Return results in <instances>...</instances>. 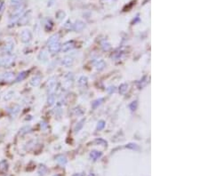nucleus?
Masks as SVG:
<instances>
[{
    "label": "nucleus",
    "instance_id": "1",
    "mask_svg": "<svg viewBox=\"0 0 200 176\" xmlns=\"http://www.w3.org/2000/svg\"><path fill=\"white\" fill-rule=\"evenodd\" d=\"M8 170V164L5 160L0 162V173H5Z\"/></svg>",
    "mask_w": 200,
    "mask_h": 176
},
{
    "label": "nucleus",
    "instance_id": "2",
    "mask_svg": "<svg viewBox=\"0 0 200 176\" xmlns=\"http://www.w3.org/2000/svg\"><path fill=\"white\" fill-rule=\"evenodd\" d=\"M91 157L93 158V160H96L99 157H101V154L98 153L97 151H93V152L91 153Z\"/></svg>",
    "mask_w": 200,
    "mask_h": 176
},
{
    "label": "nucleus",
    "instance_id": "3",
    "mask_svg": "<svg viewBox=\"0 0 200 176\" xmlns=\"http://www.w3.org/2000/svg\"><path fill=\"white\" fill-rule=\"evenodd\" d=\"M22 0H11V3L13 5H20V3H22Z\"/></svg>",
    "mask_w": 200,
    "mask_h": 176
},
{
    "label": "nucleus",
    "instance_id": "4",
    "mask_svg": "<svg viewBox=\"0 0 200 176\" xmlns=\"http://www.w3.org/2000/svg\"><path fill=\"white\" fill-rule=\"evenodd\" d=\"M58 161H59V162H61V164H63V163H66V160H65V158H61V159H58Z\"/></svg>",
    "mask_w": 200,
    "mask_h": 176
},
{
    "label": "nucleus",
    "instance_id": "5",
    "mask_svg": "<svg viewBox=\"0 0 200 176\" xmlns=\"http://www.w3.org/2000/svg\"><path fill=\"white\" fill-rule=\"evenodd\" d=\"M55 176H61V175H55Z\"/></svg>",
    "mask_w": 200,
    "mask_h": 176
}]
</instances>
